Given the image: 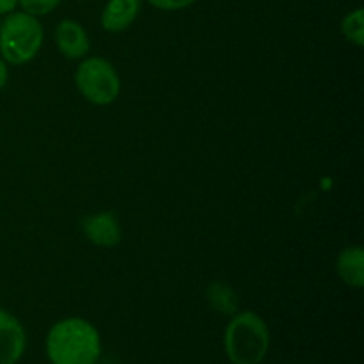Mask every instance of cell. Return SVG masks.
Here are the masks:
<instances>
[{
  "label": "cell",
  "instance_id": "1",
  "mask_svg": "<svg viewBox=\"0 0 364 364\" xmlns=\"http://www.w3.org/2000/svg\"><path fill=\"white\" fill-rule=\"evenodd\" d=\"M102 354V340L87 320L64 318L46 334V355L52 364H96Z\"/></svg>",
  "mask_w": 364,
  "mask_h": 364
},
{
  "label": "cell",
  "instance_id": "2",
  "mask_svg": "<svg viewBox=\"0 0 364 364\" xmlns=\"http://www.w3.org/2000/svg\"><path fill=\"white\" fill-rule=\"evenodd\" d=\"M270 347L265 320L252 311L235 313L224 333V350L231 364H259Z\"/></svg>",
  "mask_w": 364,
  "mask_h": 364
},
{
  "label": "cell",
  "instance_id": "3",
  "mask_svg": "<svg viewBox=\"0 0 364 364\" xmlns=\"http://www.w3.org/2000/svg\"><path fill=\"white\" fill-rule=\"evenodd\" d=\"M43 39L45 31L38 18L23 11H13L0 23V57L7 64L20 66L38 55Z\"/></svg>",
  "mask_w": 364,
  "mask_h": 364
},
{
  "label": "cell",
  "instance_id": "4",
  "mask_svg": "<svg viewBox=\"0 0 364 364\" xmlns=\"http://www.w3.org/2000/svg\"><path fill=\"white\" fill-rule=\"evenodd\" d=\"M75 85L87 102L95 105H110L121 91L116 68L103 57H89L75 71Z\"/></svg>",
  "mask_w": 364,
  "mask_h": 364
},
{
  "label": "cell",
  "instance_id": "5",
  "mask_svg": "<svg viewBox=\"0 0 364 364\" xmlns=\"http://www.w3.org/2000/svg\"><path fill=\"white\" fill-rule=\"evenodd\" d=\"M27 347L23 326L16 316L0 308V364H16Z\"/></svg>",
  "mask_w": 364,
  "mask_h": 364
},
{
  "label": "cell",
  "instance_id": "6",
  "mask_svg": "<svg viewBox=\"0 0 364 364\" xmlns=\"http://www.w3.org/2000/svg\"><path fill=\"white\" fill-rule=\"evenodd\" d=\"M82 231L85 238L98 247H116L121 242L119 223L110 212H100L85 217L82 220Z\"/></svg>",
  "mask_w": 364,
  "mask_h": 364
},
{
  "label": "cell",
  "instance_id": "7",
  "mask_svg": "<svg viewBox=\"0 0 364 364\" xmlns=\"http://www.w3.org/2000/svg\"><path fill=\"white\" fill-rule=\"evenodd\" d=\"M55 45L66 59H82L91 48L87 32L75 20H63L57 25Z\"/></svg>",
  "mask_w": 364,
  "mask_h": 364
},
{
  "label": "cell",
  "instance_id": "8",
  "mask_svg": "<svg viewBox=\"0 0 364 364\" xmlns=\"http://www.w3.org/2000/svg\"><path fill=\"white\" fill-rule=\"evenodd\" d=\"M141 6L142 0H109L100 18L103 31L112 32V34L127 31L137 20Z\"/></svg>",
  "mask_w": 364,
  "mask_h": 364
},
{
  "label": "cell",
  "instance_id": "9",
  "mask_svg": "<svg viewBox=\"0 0 364 364\" xmlns=\"http://www.w3.org/2000/svg\"><path fill=\"white\" fill-rule=\"evenodd\" d=\"M336 272L347 287H364V251L361 245L345 247L343 251L338 255Z\"/></svg>",
  "mask_w": 364,
  "mask_h": 364
},
{
  "label": "cell",
  "instance_id": "10",
  "mask_svg": "<svg viewBox=\"0 0 364 364\" xmlns=\"http://www.w3.org/2000/svg\"><path fill=\"white\" fill-rule=\"evenodd\" d=\"M206 299H208L210 306L215 309L220 315L233 316L238 309V297L233 291V288L228 287L223 281H213L208 284L206 290Z\"/></svg>",
  "mask_w": 364,
  "mask_h": 364
},
{
  "label": "cell",
  "instance_id": "11",
  "mask_svg": "<svg viewBox=\"0 0 364 364\" xmlns=\"http://www.w3.org/2000/svg\"><path fill=\"white\" fill-rule=\"evenodd\" d=\"M340 28L341 34L345 36L347 41L359 46V48L364 46V11L361 7L345 14V18L341 20Z\"/></svg>",
  "mask_w": 364,
  "mask_h": 364
},
{
  "label": "cell",
  "instance_id": "12",
  "mask_svg": "<svg viewBox=\"0 0 364 364\" xmlns=\"http://www.w3.org/2000/svg\"><path fill=\"white\" fill-rule=\"evenodd\" d=\"M63 0H18V6L21 7V11L32 16H45V14L52 13L53 9L59 7V4Z\"/></svg>",
  "mask_w": 364,
  "mask_h": 364
},
{
  "label": "cell",
  "instance_id": "13",
  "mask_svg": "<svg viewBox=\"0 0 364 364\" xmlns=\"http://www.w3.org/2000/svg\"><path fill=\"white\" fill-rule=\"evenodd\" d=\"M194 2L196 0H148V4L160 11H181L191 7Z\"/></svg>",
  "mask_w": 364,
  "mask_h": 364
},
{
  "label": "cell",
  "instance_id": "14",
  "mask_svg": "<svg viewBox=\"0 0 364 364\" xmlns=\"http://www.w3.org/2000/svg\"><path fill=\"white\" fill-rule=\"evenodd\" d=\"M18 7V0H0V16L13 13Z\"/></svg>",
  "mask_w": 364,
  "mask_h": 364
},
{
  "label": "cell",
  "instance_id": "15",
  "mask_svg": "<svg viewBox=\"0 0 364 364\" xmlns=\"http://www.w3.org/2000/svg\"><path fill=\"white\" fill-rule=\"evenodd\" d=\"M7 78H9V70H7V63L0 57V89L7 84Z\"/></svg>",
  "mask_w": 364,
  "mask_h": 364
}]
</instances>
